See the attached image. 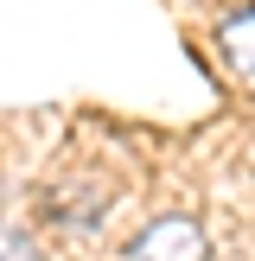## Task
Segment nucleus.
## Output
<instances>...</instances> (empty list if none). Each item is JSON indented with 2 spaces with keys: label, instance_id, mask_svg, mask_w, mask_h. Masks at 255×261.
<instances>
[{
  "label": "nucleus",
  "instance_id": "7ed1b4c3",
  "mask_svg": "<svg viewBox=\"0 0 255 261\" xmlns=\"http://www.w3.org/2000/svg\"><path fill=\"white\" fill-rule=\"evenodd\" d=\"M0 261H32V242H19V236H0Z\"/></svg>",
  "mask_w": 255,
  "mask_h": 261
},
{
  "label": "nucleus",
  "instance_id": "f257e3e1",
  "mask_svg": "<svg viewBox=\"0 0 255 261\" xmlns=\"http://www.w3.org/2000/svg\"><path fill=\"white\" fill-rule=\"evenodd\" d=\"M121 261H204V229L191 217H153L121 249Z\"/></svg>",
  "mask_w": 255,
  "mask_h": 261
},
{
  "label": "nucleus",
  "instance_id": "f03ea898",
  "mask_svg": "<svg viewBox=\"0 0 255 261\" xmlns=\"http://www.w3.org/2000/svg\"><path fill=\"white\" fill-rule=\"evenodd\" d=\"M217 51H223V64L255 89V0H249V7H236L223 25H217Z\"/></svg>",
  "mask_w": 255,
  "mask_h": 261
}]
</instances>
